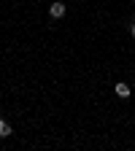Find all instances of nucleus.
I'll return each instance as SVG.
<instances>
[{"label":"nucleus","mask_w":135,"mask_h":151,"mask_svg":"<svg viewBox=\"0 0 135 151\" xmlns=\"http://www.w3.org/2000/svg\"><path fill=\"white\" fill-rule=\"evenodd\" d=\"M49 16L51 19H62L65 16V3H51L49 6Z\"/></svg>","instance_id":"1"},{"label":"nucleus","mask_w":135,"mask_h":151,"mask_svg":"<svg viewBox=\"0 0 135 151\" xmlns=\"http://www.w3.org/2000/svg\"><path fill=\"white\" fill-rule=\"evenodd\" d=\"M113 89H116V94H119V97H130V92H132V89H130L124 81H119V84L113 86Z\"/></svg>","instance_id":"2"},{"label":"nucleus","mask_w":135,"mask_h":151,"mask_svg":"<svg viewBox=\"0 0 135 151\" xmlns=\"http://www.w3.org/2000/svg\"><path fill=\"white\" fill-rule=\"evenodd\" d=\"M11 135V124L8 122H0V138H8Z\"/></svg>","instance_id":"3"},{"label":"nucleus","mask_w":135,"mask_h":151,"mask_svg":"<svg viewBox=\"0 0 135 151\" xmlns=\"http://www.w3.org/2000/svg\"><path fill=\"white\" fill-rule=\"evenodd\" d=\"M130 32H132V38H135V24H132V27H130Z\"/></svg>","instance_id":"4"}]
</instances>
